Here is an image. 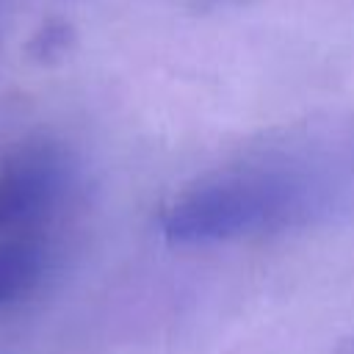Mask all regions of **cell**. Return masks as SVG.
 <instances>
[{
    "mask_svg": "<svg viewBox=\"0 0 354 354\" xmlns=\"http://www.w3.org/2000/svg\"><path fill=\"white\" fill-rule=\"evenodd\" d=\"M318 207V188L290 163H243L210 171L183 188L160 213V232L177 246H210L296 227Z\"/></svg>",
    "mask_w": 354,
    "mask_h": 354,
    "instance_id": "6da1fadb",
    "label": "cell"
},
{
    "mask_svg": "<svg viewBox=\"0 0 354 354\" xmlns=\"http://www.w3.org/2000/svg\"><path fill=\"white\" fill-rule=\"evenodd\" d=\"M75 166L55 141H30L0 160V232L39 238L66 205Z\"/></svg>",
    "mask_w": 354,
    "mask_h": 354,
    "instance_id": "7a4b0ae2",
    "label": "cell"
},
{
    "mask_svg": "<svg viewBox=\"0 0 354 354\" xmlns=\"http://www.w3.org/2000/svg\"><path fill=\"white\" fill-rule=\"evenodd\" d=\"M47 266L41 238H8L0 243V307L28 293Z\"/></svg>",
    "mask_w": 354,
    "mask_h": 354,
    "instance_id": "3957f363",
    "label": "cell"
},
{
    "mask_svg": "<svg viewBox=\"0 0 354 354\" xmlns=\"http://www.w3.org/2000/svg\"><path fill=\"white\" fill-rule=\"evenodd\" d=\"M346 354H354V340H351V343H346Z\"/></svg>",
    "mask_w": 354,
    "mask_h": 354,
    "instance_id": "277c9868",
    "label": "cell"
},
{
    "mask_svg": "<svg viewBox=\"0 0 354 354\" xmlns=\"http://www.w3.org/2000/svg\"><path fill=\"white\" fill-rule=\"evenodd\" d=\"M202 3H232V0H202Z\"/></svg>",
    "mask_w": 354,
    "mask_h": 354,
    "instance_id": "5b68a950",
    "label": "cell"
}]
</instances>
